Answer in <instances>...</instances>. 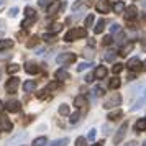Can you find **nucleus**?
Segmentation results:
<instances>
[{
  "label": "nucleus",
  "instance_id": "obj_1",
  "mask_svg": "<svg viewBox=\"0 0 146 146\" xmlns=\"http://www.w3.org/2000/svg\"><path fill=\"white\" fill-rule=\"evenodd\" d=\"M86 28H72L71 31H67L66 36H64V41L71 43V41H76V40H80V38H86Z\"/></svg>",
  "mask_w": 146,
  "mask_h": 146
},
{
  "label": "nucleus",
  "instance_id": "obj_2",
  "mask_svg": "<svg viewBox=\"0 0 146 146\" xmlns=\"http://www.w3.org/2000/svg\"><path fill=\"white\" fill-rule=\"evenodd\" d=\"M143 105H146V86H143V87H141V90L138 92L136 102L131 105V112H135V110H139Z\"/></svg>",
  "mask_w": 146,
  "mask_h": 146
},
{
  "label": "nucleus",
  "instance_id": "obj_3",
  "mask_svg": "<svg viewBox=\"0 0 146 146\" xmlns=\"http://www.w3.org/2000/svg\"><path fill=\"white\" fill-rule=\"evenodd\" d=\"M74 61H76V54L74 53H61L56 58V62L58 64H71Z\"/></svg>",
  "mask_w": 146,
  "mask_h": 146
},
{
  "label": "nucleus",
  "instance_id": "obj_4",
  "mask_svg": "<svg viewBox=\"0 0 146 146\" xmlns=\"http://www.w3.org/2000/svg\"><path fill=\"white\" fill-rule=\"evenodd\" d=\"M120 104H121V95H120V94H112V97L107 100L104 107L110 110V108H113V107H118Z\"/></svg>",
  "mask_w": 146,
  "mask_h": 146
},
{
  "label": "nucleus",
  "instance_id": "obj_5",
  "mask_svg": "<svg viewBox=\"0 0 146 146\" xmlns=\"http://www.w3.org/2000/svg\"><path fill=\"white\" fill-rule=\"evenodd\" d=\"M126 128H128V125H126V123H123V125L118 128L117 135L113 136V145H120V143L123 141V138H125V135H126Z\"/></svg>",
  "mask_w": 146,
  "mask_h": 146
},
{
  "label": "nucleus",
  "instance_id": "obj_6",
  "mask_svg": "<svg viewBox=\"0 0 146 146\" xmlns=\"http://www.w3.org/2000/svg\"><path fill=\"white\" fill-rule=\"evenodd\" d=\"M18 86H20V79L18 77H12V79L7 80V84H5V89H7V92L13 94L18 90Z\"/></svg>",
  "mask_w": 146,
  "mask_h": 146
},
{
  "label": "nucleus",
  "instance_id": "obj_7",
  "mask_svg": "<svg viewBox=\"0 0 146 146\" xmlns=\"http://www.w3.org/2000/svg\"><path fill=\"white\" fill-rule=\"evenodd\" d=\"M123 17L126 20H133L138 17V10H136V5H130V7H125L123 10Z\"/></svg>",
  "mask_w": 146,
  "mask_h": 146
},
{
  "label": "nucleus",
  "instance_id": "obj_8",
  "mask_svg": "<svg viewBox=\"0 0 146 146\" xmlns=\"http://www.w3.org/2000/svg\"><path fill=\"white\" fill-rule=\"evenodd\" d=\"M97 12L99 13H108L110 12V0H99L97 2Z\"/></svg>",
  "mask_w": 146,
  "mask_h": 146
},
{
  "label": "nucleus",
  "instance_id": "obj_9",
  "mask_svg": "<svg viewBox=\"0 0 146 146\" xmlns=\"http://www.w3.org/2000/svg\"><path fill=\"white\" fill-rule=\"evenodd\" d=\"M61 5H62V3H61L59 0H53V2L48 5V15H49V17L56 15L58 13V10H61Z\"/></svg>",
  "mask_w": 146,
  "mask_h": 146
},
{
  "label": "nucleus",
  "instance_id": "obj_10",
  "mask_svg": "<svg viewBox=\"0 0 146 146\" xmlns=\"http://www.w3.org/2000/svg\"><path fill=\"white\" fill-rule=\"evenodd\" d=\"M5 108H7L8 112L17 113V112H20V110H21V104L18 102V100H10V102H7Z\"/></svg>",
  "mask_w": 146,
  "mask_h": 146
},
{
  "label": "nucleus",
  "instance_id": "obj_11",
  "mask_svg": "<svg viewBox=\"0 0 146 146\" xmlns=\"http://www.w3.org/2000/svg\"><path fill=\"white\" fill-rule=\"evenodd\" d=\"M126 67L130 69V71H139L141 69V61L138 58H131V59L126 62Z\"/></svg>",
  "mask_w": 146,
  "mask_h": 146
},
{
  "label": "nucleus",
  "instance_id": "obj_12",
  "mask_svg": "<svg viewBox=\"0 0 146 146\" xmlns=\"http://www.w3.org/2000/svg\"><path fill=\"white\" fill-rule=\"evenodd\" d=\"M13 128V125H12V121L7 118V117H0V130H3V131H10Z\"/></svg>",
  "mask_w": 146,
  "mask_h": 146
},
{
  "label": "nucleus",
  "instance_id": "obj_13",
  "mask_svg": "<svg viewBox=\"0 0 146 146\" xmlns=\"http://www.w3.org/2000/svg\"><path fill=\"white\" fill-rule=\"evenodd\" d=\"M54 77L58 80H67V79H71V74L67 72L66 69H58V71L54 72Z\"/></svg>",
  "mask_w": 146,
  "mask_h": 146
},
{
  "label": "nucleus",
  "instance_id": "obj_14",
  "mask_svg": "<svg viewBox=\"0 0 146 146\" xmlns=\"http://www.w3.org/2000/svg\"><path fill=\"white\" fill-rule=\"evenodd\" d=\"M107 74H108V69H107L105 66H99L97 69H95V72H94V76L97 77V79H105Z\"/></svg>",
  "mask_w": 146,
  "mask_h": 146
},
{
  "label": "nucleus",
  "instance_id": "obj_15",
  "mask_svg": "<svg viewBox=\"0 0 146 146\" xmlns=\"http://www.w3.org/2000/svg\"><path fill=\"white\" fill-rule=\"evenodd\" d=\"M25 71H27L28 74H38L40 72V66L35 64V62H27V64H25Z\"/></svg>",
  "mask_w": 146,
  "mask_h": 146
},
{
  "label": "nucleus",
  "instance_id": "obj_16",
  "mask_svg": "<svg viewBox=\"0 0 146 146\" xmlns=\"http://www.w3.org/2000/svg\"><path fill=\"white\" fill-rule=\"evenodd\" d=\"M146 130V118H139L136 120V123H135V131L136 133H141Z\"/></svg>",
  "mask_w": 146,
  "mask_h": 146
},
{
  "label": "nucleus",
  "instance_id": "obj_17",
  "mask_svg": "<svg viewBox=\"0 0 146 146\" xmlns=\"http://www.w3.org/2000/svg\"><path fill=\"white\" fill-rule=\"evenodd\" d=\"M23 90H25V92H35V90H36V82H35V80H27V82L23 84Z\"/></svg>",
  "mask_w": 146,
  "mask_h": 146
},
{
  "label": "nucleus",
  "instance_id": "obj_18",
  "mask_svg": "<svg viewBox=\"0 0 146 146\" xmlns=\"http://www.w3.org/2000/svg\"><path fill=\"white\" fill-rule=\"evenodd\" d=\"M36 18H38V17H27L25 20L21 21V28H23V30L30 28V27H31V25L35 23V21H36Z\"/></svg>",
  "mask_w": 146,
  "mask_h": 146
},
{
  "label": "nucleus",
  "instance_id": "obj_19",
  "mask_svg": "<svg viewBox=\"0 0 146 146\" xmlns=\"http://www.w3.org/2000/svg\"><path fill=\"white\" fill-rule=\"evenodd\" d=\"M121 117H123V112H121L120 108H117V110H113V112L108 113V117H107V118H108V120H112V121H115V120L121 118Z\"/></svg>",
  "mask_w": 146,
  "mask_h": 146
},
{
  "label": "nucleus",
  "instance_id": "obj_20",
  "mask_svg": "<svg viewBox=\"0 0 146 146\" xmlns=\"http://www.w3.org/2000/svg\"><path fill=\"white\" fill-rule=\"evenodd\" d=\"M87 104V100L84 95H77L76 99H74V107H77V108H82V107Z\"/></svg>",
  "mask_w": 146,
  "mask_h": 146
},
{
  "label": "nucleus",
  "instance_id": "obj_21",
  "mask_svg": "<svg viewBox=\"0 0 146 146\" xmlns=\"http://www.w3.org/2000/svg\"><path fill=\"white\" fill-rule=\"evenodd\" d=\"M104 30H105V20H99V21H97V25L94 27V33L100 35Z\"/></svg>",
  "mask_w": 146,
  "mask_h": 146
},
{
  "label": "nucleus",
  "instance_id": "obj_22",
  "mask_svg": "<svg viewBox=\"0 0 146 146\" xmlns=\"http://www.w3.org/2000/svg\"><path fill=\"white\" fill-rule=\"evenodd\" d=\"M133 46H135L133 43H126L125 46H121V49H120V53H118V54H120V56H126L128 53H131Z\"/></svg>",
  "mask_w": 146,
  "mask_h": 146
},
{
  "label": "nucleus",
  "instance_id": "obj_23",
  "mask_svg": "<svg viewBox=\"0 0 146 146\" xmlns=\"http://www.w3.org/2000/svg\"><path fill=\"white\" fill-rule=\"evenodd\" d=\"M12 46H13V41L12 40H0V51L10 49Z\"/></svg>",
  "mask_w": 146,
  "mask_h": 146
},
{
  "label": "nucleus",
  "instance_id": "obj_24",
  "mask_svg": "<svg viewBox=\"0 0 146 146\" xmlns=\"http://www.w3.org/2000/svg\"><path fill=\"white\" fill-rule=\"evenodd\" d=\"M120 86H121V80H120L118 77H112V79H110V82H108V87H110L112 90L118 89Z\"/></svg>",
  "mask_w": 146,
  "mask_h": 146
},
{
  "label": "nucleus",
  "instance_id": "obj_25",
  "mask_svg": "<svg viewBox=\"0 0 146 146\" xmlns=\"http://www.w3.org/2000/svg\"><path fill=\"white\" fill-rule=\"evenodd\" d=\"M113 10H115V13H123V10H125V3L118 0V2H115L113 3Z\"/></svg>",
  "mask_w": 146,
  "mask_h": 146
},
{
  "label": "nucleus",
  "instance_id": "obj_26",
  "mask_svg": "<svg viewBox=\"0 0 146 146\" xmlns=\"http://www.w3.org/2000/svg\"><path fill=\"white\" fill-rule=\"evenodd\" d=\"M25 136H27V133H20V135H15L13 138H12L10 141H8V146H13L15 143H18V141H21V139L25 138Z\"/></svg>",
  "mask_w": 146,
  "mask_h": 146
},
{
  "label": "nucleus",
  "instance_id": "obj_27",
  "mask_svg": "<svg viewBox=\"0 0 146 146\" xmlns=\"http://www.w3.org/2000/svg\"><path fill=\"white\" fill-rule=\"evenodd\" d=\"M67 143H69L67 138H61V139H54L53 143H49L48 146H67Z\"/></svg>",
  "mask_w": 146,
  "mask_h": 146
},
{
  "label": "nucleus",
  "instance_id": "obj_28",
  "mask_svg": "<svg viewBox=\"0 0 146 146\" xmlns=\"http://www.w3.org/2000/svg\"><path fill=\"white\" fill-rule=\"evenodd\" d=\"M38 43H40V38H38V36H31V38L27 41V46L28 48H35Z\"/></svg>",
  "mask_w": 146,
  "mask_h": 146
},
{
  "label": "nucleus",
  "instance_id": "obj_29",
  "mask_svg": "<svg viewBox=\"0 0 146 146\" xmlns=\"http://www.w3.org/2000/svg\"><path fill=\"white\" fill-rule=\"evenodd\" d=\"M48 143V139H46V136H40V138H36L33 141V146H44Z\"/></svg>",
  "mask_w": 146,
  "mask_h": 146
},
{
  "label": "nucleus",
  "instance_id": "obj_30",
  "mask_svg": "<svg viewBox=\"0 0 146 146\" xmlns=\"http://www.w3.org/2000/svg\"><path fill=\"white\" fill-rule=\"evenodd\" d=\"M56 33H44V36H43V40L48 41V43H53V41H56Z\"/></svg>",
  "mask_w": 146,
  "mask_h": 146
},
{
  "label": "nucleus",
  "instance_id": "obj_31",
  "mask_svg": "<svg viewBox=\"0 0 146 146\" xmlns=\"http://www.w3.org/2000/svg\"><path fill=\"white\" fill-rule=\"evenodd\" d=\"M90 66H92V62H89V61H84V62H80L79 66H77V71H79V72H82L84 69H89Z\"/></svg>",
  "mask_w": 146,
  "mask_h": 146
},
{
  "label": "nucleus",
  "instance_id": "obj_32",
  "mask_svg": "<svg viewBox=\"0 0 146 146\" xmlns=\"http://www.w3.org/2000/svg\"><path fill=\"white\" fill-rule=\"evenodd\" d=\"M48 97H49V90H48V89H43V90L38 92V99L40 100H44V99H48Z\"/></svg>",
  "mask_w": 146,
  "mask_h": 146
},
{
  "label": "nucleus",
  "instance_id": "obj_33",
  "mask_svg": "<svg viewBox=\"0 0 146 146\" xmlns=\"http://www.w3.org/2000/svg\"><path fill=\"white\" fill-rule=\"evenodd\" d=\"M69 113H71V110H69V105L62 104V105L59 107V115H69Z\"/></svg>",
  "mask_w": 146,
  "mask_h": 146
},
{
  "label": "nucleus",
  "instance_id": "obj_34",
  "mask_svg": "<svg viewBox=\"0 0 146 146\" xmlns=\"http://www.w3.org/2000/svg\"><path fill=\"white\" fill-rule=\"evenodd\" d=\"M49 30H51L53 33H59L61 30H62V25H61V23H53V25L49 27Z\"/></svg>",
  "mask_w": 146,
  "mask_h": 146
},
{
  "label": "nucleus",
  "instance_id": "obj_35",
  "mask_svg": "<svg viewBox=\"0 0 146 146\" xmlns=\"http://www.w3.org/2000/svg\"><path fill=\"white\" fill-rule=\"evenodd\" d=\"M80 118V113L79 112H74L72 115H71V118H69V121H71V125H74V123H77Z\"/></svg>",
  "mask_w": 146,
  "mask_h": 146
},
{
  "label": "nucleus",
  "instance_id": "obj_36",
  "mask_svg": "<svg viewBox=\"0 0 146 146\" xmlns=\"http://www.w3.org/2000/svg\"><path fill=\"white\" fill-rule=\"evenodd\" d=\"M18 69H20L18 64H10V66L7 67V72L8 74H15V72H18Z\"/></svg>",
  "mask_w": 146,
  "mask_h": 146
},
{
  "label": "nucleus",
  "instance_id": "obj_37",
  "mask_svg": "<svg viewBox=\"0 0 146 146\" xmlns=\"http://www.w3.org/2000/svg\"><path fill=\"white\" fill-rule=\"evenodd\" d=\"M92 23H94V15H87V18H86V23H84V28H89V27H92Z\"/></svg>",
  "mask_w": 146,
  "mask_h": 146
},
{
  "label": "nucleus",
  "instance_id": "obj_38",
  "mask_svg": "<svg viewBox=\"0 0 146 146\" xmlns=\"http://www.w3.org/2000/svg\"><path fill=\"white\" fill-rule=\"evenodd\" d=\"M76 146H87V138L79 136V138L76 139Z\"/></svg>",
  "mask_w": 146,
  "mask_h": 146
},
{
  "label": "nucleus",
  "instance_id": "obj_39",
  "mask_svg": "<svg viewBox=\"0 0 146 146\" xmlns=\"http://www.w3.org/2000/svg\"><path fill=\"white\" fill-rule=\"evenodd\" d=\"M46 89L49 90V92H51V90H54V89H59V82H58V80H54V82H51V84H48Z\"/></svg>",
  "mask_w": 146,
  "mask_h": 146
},
{
  "label": "nucleus",
  "instance_id": "obj_40",
  "mask_svg": "<svg viewBox=\"0 0 146 146\" xmlns=\"http://www.w3.org/2000/svg\"><path fill=\"white\" fill-rule=\"evenodd\" d=\"M25 15H27V17H36V12H35V8L27 7L25 8Z\"/></svg>",
  "mask_w": 146,
  "mask_h": 146
},
{
  "label": "nucleus",
  "instance_id": "obj_41",
  "mask_svg": "<svg viewBox=\"0 0 146 146\" xmlns=\"http://www.w3.org/2000/svg\"><path fill=\"white\" fill-rule=\"evenodd\" d=\"M113 74H120L121 71H123V64H115V66L112 67Z\"/></svg>",
  "mask_w": 146,
  "mask_h": 146
},
{
  "label": "nucleus",
  "instance_id": "obj_42",
  "mask_svg": "<svg viewBox=\"0 0 146 146\" xmlns=\"http://www.w3.org/2000/svg\"><path fill=\"white\" fill-rule=\"evenodd\" d=\"M95 135H97V130H90V131H89V135H87V141H94V139H95Z\"/></svg>",
  "mask_w": 146,
  "mask_h": 146
},
{
  "label": "nucleus",
  "instance_id": "obj_43",
  "mask_svg": "<svg viewBox=\"0 0 146 146\" xmlns=\"http://www.w3.org/2000/svg\"><path fill=\"white\" fill-rule=\"evenodd\" d=\"M104 89H102V87H95V89H94V95H95V97H102V95H104Z\"/></svg>",
  "mask_w": 146,
  "mask_h": 146
},
{
  "label": "nucleus",
  "instance_id": "obj_44",
  "mask_svg": "<svg viewBox=\"0 0 146 146\" xmlns=\"http://www.w3.org/2000/svg\"><path fill=\"white\" fill-rule=\"evenodd\" d=\"M53 0H38V5H40L41 8H48V5L51 3Z\"/></svg>",
  "mask_w": 146,
  "mask_h": 146
},
{
  "label": "nucleus",
  "instance_id": "obj_45",
  "mask_svg": "<svg viewBox=\"0 0 146 146\" xmlns=\"http://www.w3.org/2000/svg\"><path fill=\"white\" fill-rule=\"evenodd\" d=\"M82 5H84V0H79V2H76V3L72 5V10H74V12H77Z\"/></svg>",
  "mask_w": 146,
  "mask_h": 146
},
{
  "label": "nucleus",
  "instance_id": "obj_46",
  "mask_svg": "<svg viewBox=\"0 0 146 146\" xmlns=\"http://www.w3.org/2000/svg\"><path fill=\"white\" fill-rule=\"evenodd\" d=\"M118 31H120V25L118 23H113L110 27V33H118Z\"/></svg>",
  "mask_w": 146,
  "mask_h": 146
},
{
  "label": "nucleus",
  "instance_id": "obj_47",
  "mask_svg": "<svg viewBox=\"0 0 146 146\" xmlns=\"http://www.w3.org/2000/svg\"><path fill=\"white\" fill-rule=\"evenodd\" d=\"M105 59L107 61H113L115 59V53H113V51H108V53L105 54Z\"/></svg>",
  "mask_w": 146,
  "mask_h": 146
},
{
  "label": "nucleus",
  "instance_id": "obj_48",
  "mask_svg": "<svg viewBox=\"0 0 146 146\" xmlns=\"http://www.w3.org/2000/svg\"><path fill=\"white\" fill-rule=\"evenodd\" d=\"M102 43H104V44H110V43H113V38L112 36H110V35H108V36H105V38H104V41H102Z\"/></svg>",
  "mask_w": 146,
  "mask_h": 146
},
{
  "label": "nucleus",
  "instance_id": "obj_49",
  "mask_svg": "<svg viewBox=\"0 0 146 146\" xmlns=\"http://www.w3.org/2000/svg\"><path fill=\"white\" fill-rule=\"evenodd\" d=\"M8 15H10V17H17V15H18V8H17V7L10 8V12H8Z\"/></svg>",
  "mask_w": 146,
  "mask_h": 146
},
{
  "label": "nucleus",
  "instance_id": "obj_50",
  "mask_svg": "<svg viewBox=\"0 0 146 146\" xmlns=\"http://www.w3.org/2000/svg\"><path fill=\"white\" fill-rule=\"evenodd\" d=\"M94 77H95L94 74H87V76H86V82H87V84H90V82L94 80Z\"/></svg>",
  "mask_w": 146,
  "mask_h": 146
},
{
  "label": "nucleus",
  "instance_id": "obj_51",
  "mask_svg": "<svg viewBox=\"0 0 146 146\" xmlns=\"http://www.w3.org/2000/svg\"><path fill=\"white\" fill-rule=\"evenodd\" d=\"M5 31V20H0V35H3Z\"/></svg>",
  "mask_w": 146,
  "mask_h": 146
},
{
  "label": "nucleus",
  "instance_id": "obj_52",
  "mask_svg": "<svg viewBox=\"0 0 146 146\" xmlns=\"http://www.w3.org/2000/svg\"><path fill=\"white\" fill-rule=\"evenodd\" d=\"M118 40H117V41H125V38H126V35L125 33H121V31H118Z\"/></svg>",
  "mask_w": 146,
  "mask_h": 146
},
{
  "label": "nucleus",
  "instance_id": "obj_53",
  "mask_svg": "<svg viewBox=\"0 0 146 146\" xmlns=\"http://www.w3.org/2000/svg\"><path fill=\"white\" fill-rule=\"evenodd\" d=\"M94 3H95V0H87V2H86V7H92Z\"/></svg>",
  "mask_w": 146,
  "mask_h": 146
},
{
  "label": "nucleus",
  "instance_id": "obj_54",
  "mask_svg": "<svg viewBox=\"0 0 146 146\" xmlns=\"http://www.w3.org/2000/svg\"><path fill=\"white\" fill-rule=\"evenodd\" d=\"M10 58V54H0V61H5Z\"/></svg>",
  "mask_w": 146,
  "mask_h": 146
},
{
  "label": "nucleus",
  "instance_id": "obj_55",
  "mask_svg": "<svg viewBox=\"0 0 146 146\" xmlns=\"http://www.w3.org/2000/svg\"><path fill=\"white\" fill-rule=\"evenodd\" d=\"M18 38H20V40H23V38H27V35H25V31H20V33H18Z\"/></svg>",
  "mask_w": 146,
  "mask_h": 146
},
{
  "label": "nucleus",
  "instance_id": "obj_56",
  "mask_svg": "<svg viewBox=\"0 0 146 146\" xmlns=\"http://www.w3.org/2000/svg\"><path fill=\"white\" fill-rule=\"evenodd\" d=\"M133 79H135V71H131V74L128 76V80H133Z\"/></svg>",
  "mask_w": 146,
  "mask_h": 146
},
{
  "label": "nucleus",
  "instance_id": "obj_57",
  "mask_svg": "<svg viewBox=\"0 0 146 146\" xmlns=\"http://www.w3.org/2000/svg\"><path fill=\"white\" fill-rule=\"evenodd\" d=\"M141 69H143V71H146V61H145V62H141Z\"/></svg>",
  "mask_w": 146,
  "mask_h": 146
},
{
  "label": "nucleus",
  "instance_id": "obj_58",
  "mask_svg": "<svg viewBox=\"0 0 146 146\" xmlns=\"http://www.w3.org/2000/svg\"><path fill=\"white\" fill-rule=\"evenodd\" d=\"M126 146H136V143H135V141H130V143H128Z\"/></svg>",
  "mask_w": 146,
  "mask_h": 146
},
{
  "label": "nucleus",
  "instance_id": "obj_59",
  "mask_svg": "<svg viewBox=\"0 0 146 146\" xmlns=\"http://www.w3.org/2000/svg\"><path fill=\"white\" fill-rule=\"evenodd\" d=\"M3 108H5V105H3V102H0V112H2Z\"/></svg>",
  "mask_w": 146,
  "mask_h": 146
},
{
  "label": "nucleus",
  "instance_id": "obj_60",
  "mask_svg": "<svg viewBox=\"0 0 146 146\" xmlns=\"http://www.w3.org/2000/svg\"><path fill=\"white\" fill-rule=\"evenodd\" d=\"M2 3H3V0H0V7H2Z\"/></svg>",
  "mask_w": 146,
  "mask_h": 146
},
{
  "label": "nucleus",
  "instance_id": "obj_61",
  "mask_svg": "<svg viewBox=\"0 0 146 146\" xmlns=\"http://www.w3.org/2000/svg\"><path fill=\"white\" fill-rule=\"evenodd\" d=\"M143 146H146V141H145V143H143Z\"/></svg>",
  "mask_w": 146,
  "mask_h": 146
}]
</instances>
